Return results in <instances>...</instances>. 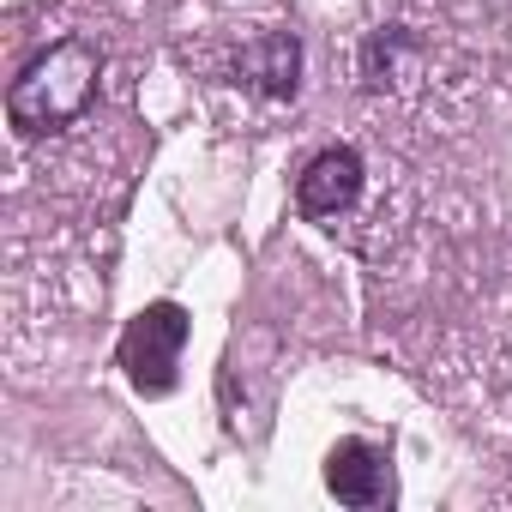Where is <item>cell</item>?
<instances>
[{"label": "cell", "mask_w": 512, "mask_h": 512, "mask_svg": "<svg viewBox=\"0 0 512 512\" xmlns=\"http://www.w3.org/2000/svg\"><path fill=\"white\" fill-rule=\"evenodd\" d=\"M97 73H103L97 43H85V37L49 43L25 73L7 85V121H13V133L49 139V133L73 127V121L91 109V97H97Z\"/></svg>", "instance_id": "obj_1"}, {"label": "cell", "mask_w": 512, "mask_h": 512, "mask_svg": "<svg viewBox=\"0 0 512 512\" xmlns=\"http://www.w3.org/2000/svg\"><path fill=\"white\" fill-rule=\"evenodd\" d=\"M187 344V314L175 302H151L127 332H121V368L139 392H169L175 386V362Z\"/></svg>", "instance_id": "obj_2"}, {"label": "cell", "mask_w": 512, "mask_h": 512, "mask_svg": "<svg viewBox=\"0 0 512 512\" xmlns=\"http://www.w3.org/2000/svg\"><path fill=\"white\" fill-rule=\"evenodd\" d=\"M356 199H362V157L350 145H326L296 175V211L308 223H338Z\"/></svg>", "instance_id": "obj_3"}, {"label": "cell", "mask_w": 512, "mask_h": 512, "mask_svg": "<svg viewBox=\"0 0 512 512\" xmlns=\"http://www.w3.org/2000/svg\"><path fill=\"white\" fill-rule=\"evenodd\" d=\"M326 488L344 506H380L392 494V458L368 440H338L326 458Z\"/></svg>", "instance_id": "obj_4"}, {"label": "cell", "mask_w": 512, "mask_h": 512, "mask_svg": "<svg viewBox=\"0 0 512 512\" xmlns=\"http://www.w3.org/2000/svg\"><path fill=\"white\" fill-rule=\"evenodd\" d=\"M241 67H247V79L260 85L266 97H290L296 91V73H302V49H296L290 31H266V37L247 43Z\"/></svg>", "instance_id": "obj_5"}]
</instances>
